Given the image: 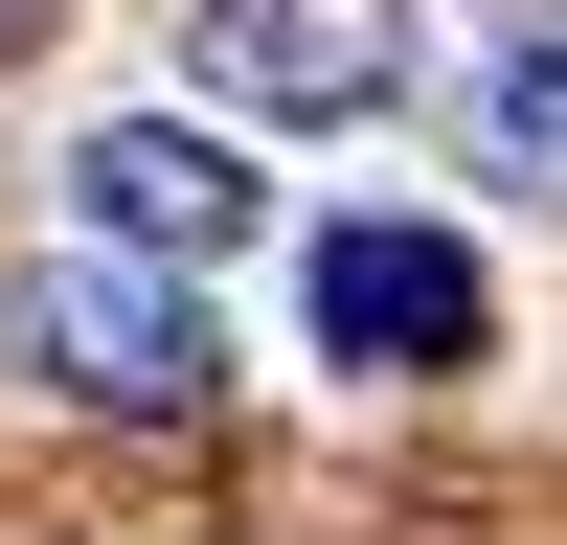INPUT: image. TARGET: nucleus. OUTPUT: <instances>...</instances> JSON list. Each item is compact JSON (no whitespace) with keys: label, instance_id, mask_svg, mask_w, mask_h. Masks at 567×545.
Returning a JSON list of instances; mask_svg holds the SVG:
<instances>
[{"label":"nucleus","instance_id":"423d86ee","mask_svg":"<svg viewBox=\"0 0 567 545\" xmlns=\"http://www.w3.org/2000/svg\"><path fill=\"white\" fill-rule=\"evenodd\" d=\"M0 23H45V0H0Z\"/></svg>","mask_w":567,"mask_h":545},{"label":"nucleus","instance_id":"f257e3e1","mask_svg":"<svg viewBox=\"0 0 567 545\" xmlns=\"http://www.w3.org/2000/svg\"><path fill=\"white\" fill-rule=\"evenodd\" d=\"M0 387L23 409H91V432H182V409L227 387V341H205V272H159V250H23L0 272Z\"/></svg>","mask_w":567,"mask_h":545},{"label":"nucleus","instance_id":"7ed1b4c3","mask_svg":"<svg viewBox=\"0 0 567 545\" xmlns=\"http://www.w3.org/2000/svg\"><path fill=\"white\" fill-rule=\"evenodd\" d=\"M69 227H91V250H159V272H227V250H272L250 114H227V91H159V114H91V136H69Z\"/></svg>","mask_w":567,"mask_h":545},{"label":"nucleus","instance_id":"20e7f679","mask_svg":"<svg viewBox=\"0 0 567 545\" xmlns=\"http://www.w3.org/2000/svg\"><path fill=\"white\" fill-rule=\"evenodd\" d=\"M182 91H227L250 136H363L409 114V0H182Z\"/></svg>","mask_w":567,"mask_h":545},{"label":"nucleus","instance_id":"f03ea898","mask_svg":"<svg viewBox=\"0 0 567 545\" xmlns=\"http://www.w3.org/2000/svg\"><path fill=\"white\" fill-rule=\"evenodd\" d=\"M477 341H499L477 227H432V205H341V227H296V363H341V387H454Z\"/></svg>","mask_w":567,"mask_h":545},{"label":"nucleus","instance_id":"39448f33","mask_svg":"<svg viewBox=\"0 0 567 545\" xmlns=\"http://www.w3.org/2000/svg\"><path fill=\"white\" fill-rule=\"evenodd\" d=\"M477 160H499V182H545V205H567V0H523V23L477 45Z\"/></svg>","mask_w":567,"mask_h":545}]
</instances>
